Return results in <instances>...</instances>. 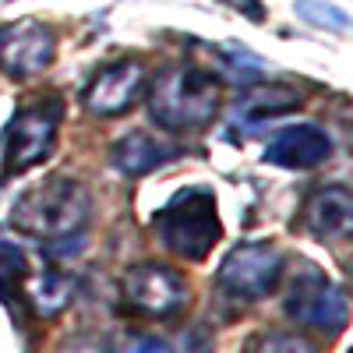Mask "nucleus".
<instances>
[{
    "mask_svg": "<svg viewBox=\"0 0 353 353\" xmlns=\"http://www.w3.org/2000/svg\"><path fill=\"white\" fill-rule=\"evenodd\" d=\"M149 113L170 134H194L209 128L223 106V85L212 71L194 64L166 68L156 81H149Z\"/></svg>",
    "mask_w": 353,
    "mask_h": 353,
    "instance_id": "f257e3e1",
    "label": "nucleus"
},
{
    "mask_svg": "<svg viewBox=\"0 0 353 353\" xmlns=\"http://www.w3.org/2000/svg\"><path fill=\"white\" fill-rule=\"evenodd\" d=\"M88 216H92V198L74 176H46L43 184L28 188L11 209L14 230L39 241H61L81 233Z\"/></svg>",
    "mask_w": 353,
    "mask_h": 353,
    "instance_id": "f03ea898",
    "label": "nucleus"
},
{
    "mask_svg": "<svg viewBox=\"0 0 353 353\" xmlns=\"http://www.w3.org/2000/svg\"><path fill=\"white\" fill-rule=\"evenodd\" d=\"M156 233L166 251L181 254L188 261H201L219 241V212H216V194L205 188H184L176 191L152 219Z\"/></svg>",
    "mask_w": 353,
    "mask_h": 353,
    "instance_id": "7ed1b4c3",
    "label": "nucleus"
},
{
    "mask_svg": "<svg viewBox=\"0 0 353 353\" xmlns=\"http://www.w3.org/2000/svg\"><path fill=\"white\" fill-rule=\"evenodd\" d=\"M64 103L61 99H36L14 113L8 128V145H4V173H25L39 166L57 145V131H61Z\"/></svg>",
    "mask_w": 353,
    "mask_h": 353,
    "instance_id": "20e7f679",
    "label": "nucleus"
},
{
    "mask_svg": "<svg viewBox=\"0 0 353 353\" xmlns=\"http://www.w3.org/2000/svg\"><path fill=\"white\" fill-rule=\"evenodd\" d=\"M283 276V254L272 244H241L226 254L219 265V290L233 301H261L279 286Z\"/></svg>",
    "mask_w": 353,
    "mask_h": 353,
    "instance_id": "39448f33",
    "label": "nucleus"
},
{
    "mask_svg": "<svg viewBox=\"0 0 353 353\" xmlns=\"http://www.w3.org/2000/svg\"><path fill=\"white\" fill-rule=\"evenodd\" d=\"M286 314L318 332H339L350 318L346 293L318 269H304L290 283L286 293Z\"/></svg>",
    "mask_w": 353,
    "mask_h": 353,
    "instance_id": "423d86ee",
    "label": "nucleus"
},
{
    "mask_svg": "<svg viewBox=\"0 0 353 353\" xmlns=\"http://www.w3.org/2000/svg\"><path fill=\"white\" fill-rule=\"evenodd\" d=\"M124 301L131 311H138L145 318H173L176 311L188 307V283L181 272L166 269V265L145 261V265L128 269Z\"/></svg>",
    "mask_w": 353,
    "mask_h": 353,
    "instance_id": "0eeeda50",
    "label": "nucleus"
},
{
    "mask_svg": "<svg viewBox=\"0 0 353 353\" xmlns=\"http://www.w3.org/2000/svg\"><path fill=\"white\" fill-rule=\"evenodd\" d=\"M145 88H149V68L138 61H113L88 78L81 103L92 117L110 121V117H121L131 106H138Z\"/></svg>",
    "mask_w": 353,
    "mask_h": 353,
    "instance_id": "6e6552de",
    "label": "nucleus"
},
{
    "mask_svg": "<svg viewBox=\"0 0 353 353\" xmlns=\"http://www.w3.org/2000/svg\"><path fill=\"white\" fill-rule=\"evenodd\" d=\"M53 53H57V39L36 18H21L0 28V71L8 78L25 81L43 74L53 64Z\"/></svg>",
    "mask_w": 353,
    "mask_h": 353,
    "instance_id": "1a4fd4ad",
    "label": "nucleus"
},
{
    "mask_svg": "<svg viewBox=\"0 0 353 353\" xmlns=\"http://www.w3.org/2000/svg\"><path fill=\"white\" fill-rule=\"evenodd\" d=\"M329 156H332V138L314 124H293V128L276 131L261 152L265 163L283 166V170H314L321 163H329Z\"/></svg>",
    "mask_w": 353,
    "mask_h": 353,
    "instance_id": "9d476101",
    "label": "nucleus"
},
{
    "mask_svg": "<svg viewBox=\"0 0 353 353\" xmlns=\"http://www.w3.org/2000/svg\"><path fill=\"white\" fill-rule=\"evenodd\" d=\"M301 223H304V230L311 233V237L321 241V244L346 241L350 230H353V194H350V188L329 184V188L311 191L307 201H304Z\"/></svg>",
    "mask_w": 353,
    "mask_h": 353,
    "instance_id": "9b49d317",
    "label": "nucleus"
},
{
    "mask_svg": "<svg viewBox=\"0 0 353 353\" xmlns=\"http://www.w3.org/2000/svg\"><path fill=\"white\" fill-rule=\"evenodd\" d=\"M176 156H181L176 145H166V141L145 134V131H134V134H128L113 145V166L124 176H145L163 163H173Z\"/></svg>",
    "mask_w": 353,
    "mask_h": 353,
    "instance_id": "f8f14e48",
    "label": "nucleus"
},
{
    "mask_svg": "<svg viewBox=\"0 0 353 353\" xmlns=\"http://www.w3.org/2000/svg\"><path fill=\"white\" fill-rule=\"evenodd\" d=\"M297 106H301V92H293L290 85H254L233 106V121L244 128H254L261 121H269V117L297 110Z\"/></svg>",
    "mask_w": 353,
    "mask_h": 353,
    "instance_id": "ddd939ff",
    "label": "nucleus"
},
{
    "mask_svg": "<svg viewBox=\"0 0 353 353\" xmlns=\"http://www.w3.org/2000/svg\"><path fill=\"white\" fill-rule=\"evenodd\" d=\"M28 301H32L36 314H43V318L61 314L74 301V279L50 269V272H43L32 286H28Z\"/></svg>",
    "mask_w": 353,
    "mask_h": 353,
    "instance_id": "4468645a",
    "label": "nucleus"
},
{
    "mask_svg": "<svg viewBox=\"0 0 353 353\" xmlns=\"http://www.w3.org/2000/svg\"><path fill=\"white\" fill-rule=\"evenodd\" d=\"M28 279V258L18 244L0 241V301L14 304L21 297V283Z\"/></svg>",
    "mask_w": 353,
    "mask_h": 353,
    "instance_id": "2eb2a0df",
    "label": "nucleus"
},
{
    "mask_svg": "<svg viewBox=\"0 0 353 353\" xmlns=\"http://www.w3.org/2000/svg\"><path fill=\"white\" fill-rule=\"evenodd\" d=\"M251 353H318V346L297 332H269L251 346Z\"/></svg>",
    "mask_w": 353,
    "mask_h": 353,
    "instance_id": "dca6fc26",
    "label": "nucleus"
},
{
    "mask_svg": "<svg viewBox=\"0 0 353 353\" xmlns=\"http://www.w3.org/2000/svg\"><path fill=\"white\" fill-rule=\"evenodd\" d=\"M297 8H301V14L311 18L314 25H332L336 32H346V28H350V18H346L343 11H336V8H318L314 0H301Z\"/></svg>",
    "mask_w": 353,
    "mask_h": 353,
    "instance_id": "f3484780",
    "label": "nucleus"
},
{
    "mask_svg": "<svg viewBox=\"0 0 353 353\" xmlns=\"http://www.w3.org/2000/svg\"><path fill=\"white\" fill-rule=\"evenodd\" d=\"M121 353H173L163 339H152V336H138V339H131Z\"/></svg>",
    "mask_w": 353,
    "mask_h": 353,
    "instance_id": "a211bd4d",
    "label": "nucleus"
},
{
    "mask_svg": "<svg viewBox=\"0 0 353 353\" xmlns=\"http://www.w3.org/2000/svg\"><path fill=\"white\" fill-rule=\"evenodd\" d=\"M223 4H230L233 11H244L251 21H261V18H265V11H261L258 0H223Z\"/></svg>",
    "mask_w": 353,
    "mask_h": 353,
    "instance_id": "6ab92c4d",
    "label": "nucleus"
}]
</instances>
